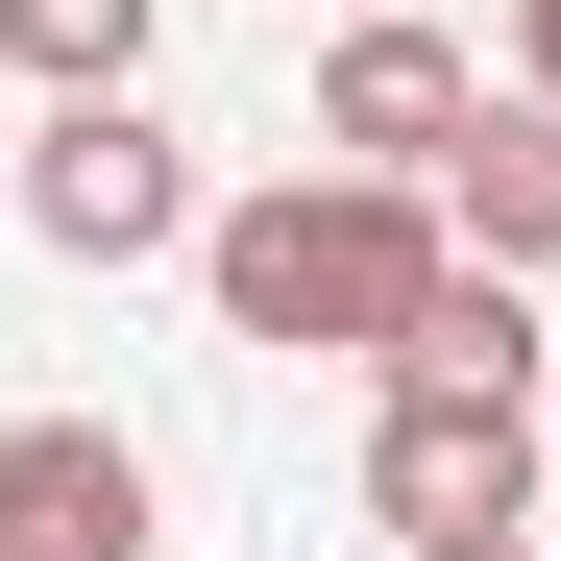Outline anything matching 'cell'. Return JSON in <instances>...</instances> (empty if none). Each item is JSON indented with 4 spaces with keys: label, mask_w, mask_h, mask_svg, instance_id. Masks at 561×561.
<instances>
[{
    "label": "cell",
    "mask_w": 561,
    "mask_h": 561,
    "mask_svg": "<svg viewBox=\"0 0 561 561\" xmlns=\"http://www.w3.org/2000/svg\"><path fill=\"white\" fill-rule=\"evenodd\" d=\"M415 561H537V513H489V537H415Z\"/></svg>",
    "instance_id": "9"
},
{
    "label": "cell",
    "mask_w": 561,
    "mask_h": 561,
    "mask_svg": "<svg viewBox=\"0 0 561 561\" xmlns=\"http://www.w3.org/2000/svg\"><path fill=\"white\" fill-rule=\"evenodd\" d=\"M366 513H391V537L537 513V366H391V415H366Z\"/></svg>",
    "instance_id": "2"
},
{
    "label": "cell",
    "mask_w": 561,
    "mask_h": 561,
    "mask_svg": "<svg viewBox=\"0 0 561 561\" xmlns=\"http://www.w3.org/2000/svg\"><path fill=\"white\" fill-rule=\"evenodd\" d=\"M25 244H73V268H171V244H196V147H171L147 99H49V147H25Z\"/></svg>",
    "instance_id": "3"
},
{
    "label": "cell",
    "mask_w": 561,
    "mask_h": 561,
    "mask_svg": "<svg viewBox=\"0 0 561 561\" xmlns=\"http://www.w3.org/2000/svg\"><path fill=\"white\" fill-rule=\"evenodd\" d=\"M0 561H147V439L123 415H0Z\"/></svg>",
    "instance_id": "4"
},
{
    "label": "cell",
    "mask_w": 561,
    "mask_h": 561,
    "mask_svg": "<svg viewBox=\"0 0 561 561\" xmlns=\"http://www.w3.org/2000/svg\"><path fill=\"white\" fill-rule=\"evenodd\" d=\"M196 268H220V318L244 342H318V366H391L415 342V294H439V171H268V196H220L196 220Z\"/></svg>",
    "instance_id": "1"
},
{
    "label": "cell",
    "mask_w": 561,
    "mask_h": 561,
    "mask_svg": "<svg viewBox=\"0 0 561 561\" xmlns=\"http://www.w3.org/2000/svg\"><path fill=\"white\" fill-rule=\"evenodd\" d=\"M513 73H537V99H561V0H513Z\"/></svg>",
    "instance_id": "8"
},
{
    "label": "cell",
    "mask_w": 561,
    "mask_h": 561,
    "mask_svg": "<svg viewBox=\"0 0 561 561\" xmlns=\"http://www.w3.org/2000/svg\"><path fill=\"white\" fill-rule=\"evenodd\" d=\"M537 391H561V366H537Z\"/></svg>",
    "instance_id": "10"
},
{
    "label": "cell",
    "mask_w": 561,
    "mask_h": 561,
    "mask_svg": "<svg viewBox=\"0 0 561 561\" xmlns=\"http://www.w3.org/2000/svg\"><path fill=\"white\" fill-rule=\"evenodd\" d=\"M463 99H489V73H463L439 25H391V0H366L342 73H318V147H342V171H439V147H463Z\"/></svg>",
    "instance_id": "5"
},
{
    "label": "cell",
    "mask_w": 561,
    "mask_h": 561,
    "mask_svg": "<svg viewBox=\"0 0 561 561\" xmlns=\"http://www.w3.org/2000/svg\"><path fill=\"white\" fill-rule=\"evenodd\" d=\"M439 244L463 268H561V99L513 73V99H463V147H439Z\"/></svg>",
    "instance_id": "6"
},
{
    "label": "cell",
    "mask_w": 561,
    "mask_h": 561,
    "mask_svg": "<svg viewBox=\"0 0 561 561\" xmlns=\"http://www.w3.org/2000/svg\"><path fill=\"white\" fill-rule=\"evenodd\" d=\"M0 73H49V99H123V73H147V0H0Z\"/></svg>",
    "instance_id": "7"
}]
</instances>
